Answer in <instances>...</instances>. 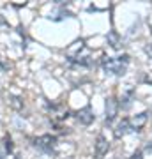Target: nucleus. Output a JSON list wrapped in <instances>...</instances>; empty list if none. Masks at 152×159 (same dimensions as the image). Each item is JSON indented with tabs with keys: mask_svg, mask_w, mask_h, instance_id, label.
Listing matches in <instances>:
<instances>
[{
	"mask_svg": "<svg viewBox=\"0 0 152 159\" xmlns=\"http://www.w3.org/2000/svg\"><path fill=\"white\" fill-rule=\"evenodd\" d=\"M131 57L127 53L120 55V57H103L101 66L106 74H113V76H124L127 67H129Z\"/></svg>",
	"mask_w": 152,
	"mask_h": 159,
	"instance_id": "obj_1",
	"label": "nucleus"
},
{
	"mask_svg": "<svg viewBox=\"0 0 152 159\" xmlns=\"http://www.w3.org/2000/svg\"><path fill=\"white\" fill-rule=\"evenodd\" d=\"M34 147L43 152H53L57 147V136L53 134H43L39 138H34Z\"/></svg>",
	"mask_w": 152,
	"mask_h": 159,
	"instance_id": "obj_2",
	"label": "nucleus"
},
{
	"mask_svg": "<svg viewBox=\"0 0 152 159\" xmlns=\"http://www.w3.org/2000/svg\"><path fill=\"white\" fill-rule=\"evenodd\" d=\"M76 119H78L80 124L90 125L94 120H96V115H94V111H92V106H90V104H87L85 108L78 110V111H76Z\"/></svg>",
	"mask_w": 152,
	"mask_h": 159,
	"instance_id": "obj_3",
	"label": "nucleus"
},
{
	"mask_svg": "<svg viewBox=\"0 0 152 159\" xmlns=\"http://www.w3.org/2000/svg\"><path fill=\"white\" fill-rule=\"evenodd\" d=\"M104 110H106V124H112L118 113V101L115 97H108L106 104H104Z\"/></svg>",
	"mask_w": 152,
	"mask_h": 159,
	"instance_id": "obj_4",
	"label": "nucleus"
},
{
	"mask_svg": "<svg viewBox=\"0 0 152 159\" xmlns=\"http://www.w3.org/2000/svg\"><path fill=\"white\" fill-rule=\"evenodd\" d=\"M147 120H149V111H141V113L135 115V117L129 120L131 127H133V133H135V131H136V133H140L141 127L147 124Z\"/></svg>",
	"mask_w": 152,
	"mask_h": 159,
	"instance_id": "obj_5",
	"label": "nucleus"
},
{
	"mask_svg": "<svg viewBox=\"0 0 152 159\" xmlns=\"http://www.w3.org/2000/svg\"><path fill=\"white\" fill-rule=\"evenodd\" d=\"M108 148H110L108 140L103 136V134H99V136L96 138V143H94V152H96V156L97 157H103V156L108 152Z\"/></svg>",
	"mask_w": 152,
	"mask_h": 159,
	"instance_id": "obj_6",
	"label": "nucleus"
},
{
	"mask_svg": "<svg viewBox=\"0 0 152 159\" xmlns=\"http://www.w3.org/2000/svg\"><path fill=\"white\" fill-rule=\"evenodd\" d=\"M129 133H133L129 119H122L117 124V127H115V138H124L126 134H129Z\"/></svg>",
	"mask_w": 152,
	"mask_h": 159,
	"instance_id": "obj_7",
	"label": "nucleus"
},
{
	"mask_svg": "<svg viewBox=\"0 0 152 159\" xmlns=\"http://www.w3.org/2000/svg\"><path fill=\"white\" fill-rule=\"evenodd\" d=\"M106 39H108V44L112 46L113 50H118V48H120V35H118L115 30H110V32H108Z\"/></svg>",
	"mask_w": 152,
	"mask_h": 159,
	"instance_id": "obj_8",
	"label": "nucleus"
},
{
	"mask_svg": "<svg viewBox=\"0 0 152 159\" xmlns=\"http://www.w3.org/2000/svg\"><path fill=\"white\" fill-rule=\"evenodd\" d=\"M71 16H73V12L66 11V9H58V11L51 12L48 18H50V20H53V21H62V20H66V18H71Z\"/></svg>",
	"mask_w": 152,
	"mask_h": 159,
	"instance_id": "obj_9",
	"label": "nucleus"
},
{
	"mask_svg": "<svg viewBox=\"0 0 152 159\" xmlns=\"http://www.w3.org/2000/svg\"><path fill=\"white\" fill-rule=\"evenodd\" d=\"M9 104H11L14 110H21L23 108L21 97H18V96H9Z\"/></svg>",
	"mask_w": 152,
	"mask_h": 159,
	"instance_id": "obj_10",
	"label": "nucleus"
},
{
	"mask_svg": "<svg viewBox=\"0 0 152 159\" xmlns=\"http://www.w3.org/2000/svg\"><path fill=\"white\" fill-rule=\"evenodd\" d=\"M4 147H6V154H12L14 145H12V140H11L9 134H6V138H4Z\"/></svg>",
	"mask_w": 152,
	"mask_h": 159,
	"instance_id": "obj_11",
	"label": "nucleus"
},
{
	"mask_svg": "<svg viewBox=\"0 0 152 159\" xmlns=\"http://www.w3.org/2000/svg\"><path fill=\"white\" fill-rule=\"evenodd\" d=\"M131 97H133V90H129V92H126V96L122 97V102H120V106L122 108H129V104H131Z\"/></svg>",
	"mask_w": 152,
	"mask_h": 159,
	"instance_id": "obj_12",
	"label": "nucleus"
},
{
	"mask_svg": "<svg viewBox=\"0 0 152 159\" xmlns=\"http://www.w3.org/2000/svg\"><path fill=\"white\" fill-rule=\"evenodd\" d=\"M143 50H145L147 57H149V58H152V43H150V44H145V46H143Z\"/></svg>",
	"mask_w": 152,
	"mask_h": 159,
	"instance_id": "obj_13",
	"label": "nucleus"
},
{
	"mask_svg": "<svg viewBox=\"0 0 152 159\" xmlns=\"http://www.w3.org/2000/svg\"><path fill=\"white\" fill-rule=\"evenodd\" d=\"M127 159H143V152H141V150H136V152L133 154L131 157H127Z\"/></svg>",
	"mask_w": 152,
	"mask_h": 159,
	"instance_id": "obj_14",
	"label": "nucleus"
},
{
	"mask_svg": "<svg viewBox=\"0 0 152 159\" xmlns=\"http://www.w3.org/2000/svg\"><path fill=\"white\" fill-rule=\"evenodd\" d=\"M145 152H149V154H150V156H152V143H149V145H147Z\"/></svg>",
	"mask_w": 152,
	"mask_h": 159,
	"instance_id": "obj_15",
	"label": "nucleus"
},
{
	"mask_svg": "<svg viewBox=\"0 0 152 159\" xmlns=\"http://www.w3.org/2000/svg\"><path fill=\"white\" fill-rule=\"evenodd\" d=\"M16 159H21V157H20V156H16Z\"/></svg>",
	"mask_w": 152,
	"mask_h": 159,
	"instance_id": "obj_16",
	"label": "nucleus"
}]
</instances>
